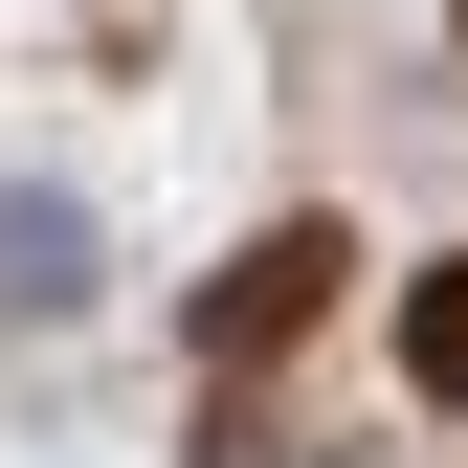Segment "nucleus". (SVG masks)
I'll return each instance as SVG.
<instances>
[{"label":"nucleus","mask_w":468,"mask_h":468,"mask_svg":"<svg viewBox=\"0 0 468 468\" xmlns=\"http://www.w3.org/2000/svg\"><path fill=\"white\" fill-rule=\"evenodd\" d=\"M335 290H357V223H313V201H290L268 246H223V290H201V379L313 357V335H335Z\"/></svg>","instance_id":"1"},{"label":"nucleus","mask_w":468,"mask_h":468,"mask_svg":"<svg viewBox=\"0 0 468 468\" xmlns=\"http://www.w3.org/2000/svg\"><path fill=\"white\" fill-rule=\"evenodd\" d=\"M401 379H424V401H468V268H424V290H401Z\"/></svg>","instance_id":"2"},{"label":"nucleus","mask_w":468,"mask_h":468,"mask_svg":"<svg viewBox=\"0 0 468 468\" xmlns=\"http://www.w3.org/2000/svg\"><path fill=\"white\" fill-rule=\"evenodd\" d=\"M0 313H68V223L45 201H0Z\"/></svg>","instance_id":"3"}]
</instances>
